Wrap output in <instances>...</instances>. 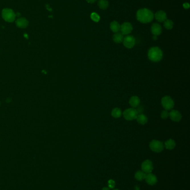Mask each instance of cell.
I'll use <instances>...</instances> for the list:
<instances>
[{
  "instance_id": "1",
  "label": "cell",
  "mask_w": 190,
  "mask_h": 190,
  "mask_svg": "<svg viewBox=\"0 0 190 190\" xmlns=\"http://www.w3.org/2000/svg\"><path fill=\"white\" fill-rule=\"evenodd\" d=\"M137 19L142 24H148L154 18V14L149 9H141L137 11L136 14Z\"/></svg>"
},
{
  "instance_id": "2",
  "label": "cell",
  "mask_w": 190,
  "mask_h": 190,
  "mask_svg": "<svg viewBox=\"0 0 190 190\" xmlns=\"http://www.w3.org/2000/svg\"><path fill=\"white\" fill-rule=\"evenodd\" d=\"M148 57L149 60L153 62H160L163 58V52L158 47H153L148 51Z\"/></svg>"
},
{
  "instance_id": "3",
  "label": "cell",
  "mask_w": 190,
  "mask_h": 190,
  "mask_svg": "<svg viewBox=\"0 0 190 190\" xmlns=\"http://www.w3.org/2000/svg\"><path fill=\"white\" fill-rule=\"evenodd\" d=\"M123 114L125 120L127 121H132L136 119L138 114L134 108H129L125 110Z\"/></svg>"
},
{
  "instance_id": "4",
  "label": "cell",
  "mask_w": 190,
  "mask_h": 190,
  "mask_svg": "<svg viewBox=\"0 0 190 190\" xmlns=\"http://www.w3.org/2000/svg\"><path fill=\"white\" fill-rule=\"evenodd\" d=\"M161 104L162 107L166 110L167 111L172 109L175 105V103L173 99L169 96H165L162 99Z\"/></svg>"
},
{
  "instance_id": "5",
  "label": "cell",
  "mask_w": 190,
  "mask_h": 190,
  "mask_svg": "<svg viewBox=\"0 0 190 190\" xmlns=\"http://www.w3.org/2000/svg\"><path fill=\"white\" fill-rule=\"evenodd\" d=\"M150 147L153 152H161L164 150V145L160 141L153 139L150 143Z\"/></svg>"
},
{
  "instance_id": "6",
  "label": "cell",
  "mask_w": 190,
  "mask_h": 190,
  "mask_svg": "<svg viewBox=\"0 0 190 190\" xmlns=\"http://www.w3.org/2000/svg\"><path fill=\"white\" fill-rule=\"evenodd\" d=\"M2 16L3 18L7 22H12L16 17V14L12 10L9 9H3L2 12Z\"/></svg>"
},
{
  "instance_id": "7",
  "label": "cell",
  "mask_w": 190,
  "mask_h": 190,
  "mask_svg": "<svg viewBox=\"0 0 190 190\" xmlns=\"http://www.w3.org/2000/svg\"><path fill=\"white\" fill-rule=\"evenodd\" d=\"M123 43L126 48L130 49L134 46L136 44V39L133 36L128 35L123 38Z\"/></svg>"
},
{
  "instance_id": "8",
  "label": "cell",
  "mask_w": 190,
  "mask_h": 190,
  "mask_svg": "<svg viewBox=\"0 0 190 190\" xmlns=\"http://www.w3.org/2000/svg\"><path fill=\"white\" fill-rule=\"evenodd\" d=\"M120 30L121 31V34L122 35H127L132 32L133 30V26L130 23L126 22L120 26Z\"/></svg>"
},
{
  "instance_id": "9",
  "label": "cell",
  "mask_w": 190,
  "mask_h": 190,
  "mask_svg": "<svg viewBox=\"0 0 190 190\" xmlns=\"http://www.w3.org/2000/svg\"><path fill=\"white\" fill-rule=\"evenodd\" d=\"M153 167L152 162L150 160H146L144 161L142 164V169L143 170V172L147 174L151 173L153 170Z\"/></svg>"
},
{
  "instance_id": "10",
  "label": "cell",
  "mask_w": 190,
  "mask_h": 190,
  "mask_svg": "<svg viewBox=\"0 0 190 190\" xmlns=\"http://www.w3.org/2000/svg\"><path fill=\"white\" fill-rule=\"evenodd\" d=\"M169 116L171 120L174 122H178L182 119V115L181 113L175 110H172L169 114Z\"/></svg>"
},
{
  "instance_id": "11",
  "label": "cell",
  "mask_w": 190,
  "mask_h": 190,
  "mask_svg": "<svg viewBox=\"0 0 190 190\" xmlns=\"http://www.w3.org/2000/svg\"><path fill=\"white\" fill-rule=\"evenodd\" d=\"M162 32V29L160 25L157 23L153 24L151 27V32L154 36H158L161 34Z\"/></svg>"
},
{
  "instance_id": "12",
  "label": "cell",
  "mask_w": 190,
  "mask_h": 190,
  "mask_svg": "<svg viewBox=\"0 0 190 190\" xmlns=\"http://www.w3.org/2000/svg\"><path fill=\"white\" fill-rule=\"evenodd\" d=\"M154 17L160 22H163L167 19V14L164 11H157L154 15Z\"/></svg>"
},
{
  "instance_id": "13",
  "label": "cell",
  "mask_w": 190,
  "mask_h": 190,
  "mask_svg": "<svg viewBox=\"0 0 190 190\" xmlns=\"http://www.w3.org/2000/svg\"><path fill=\"white\" fill-rule=\"evenodd\" d=\"M129 103L132 108H137V107H138L140 105V100L138 96H133L129 99Z\"/></svg>"
},
{
  "instance_id": "14",
  "label": "cell",
  "mask_w": 190,
  "mask_h": 190,
  "mask_svg": "<svg viewBox=\"0 0 190 190\" xmlns=\"http://www.w3.org/2000/svg\"><path fill=\"white\" fill-rule=\"evenodd\" d=\"M145 179L147 183L150 185H154L157 182V179L156 176L151 173L148 174V175H146Z\"/></svg>"
},
{
  "instance_id": "15",
  "label": "cell",
  "mask_w": 190,
  "mask_h": 190,
  "mask_svg": "<svg viewBox=\"0 0 190 190\" xmlns=\"http://www.w3.org/2000/svg\"><path fill=\"white\" fill-rule=\"evenodd\" d=\"M137 121L138 122V124L142 125H144L146 124L148 122V118L145 114H138L137 118H136Z\"/></svg>"
},
{
  "instance_id": "16",
  "label": "cell",
  "mask_w": 190,
  "mask_h": 190,
  "mask_svg": "<svg viewBox=\"0 0 190 190\" xmlns=\"http://www.w3.org/2000/svg\"><path fill=\"white\" fill-rule=\"evenodd\" d=\"M16 24L20 28H25L28 25V21L25 18H20L16 21Z\"/></svg>"
},
{
  "instance_id": "17",
  "label": "cell",
  "mask_w": 190,
  "mask_h": 190,
  "mask_svg": "<svg viewBox=\"0 0 190 190\" xmlns=\"http://www.w3.org/2000/svg\"><path fill=\"white\" fill-rule=\"evenodd\" d=\"M110 28L114 33H117L120 31V25L117 21H114L111 23Z\"/></svg>"
},
{
  "instance_id": "18",
  "label": "cell",
  "mask_w": 190,
  "mask_h": 190,
  "mask_svg": "<svg viewBox=\"0 0 190 190\" xmlns=\"http://www.w3.org/2000/svg\"><path fill=\"white\" fill-rule=\"evenodd\" d=\"M165 146L168 150H173L176 146V142L173 139H168L165 142Z\"/></svg>"
},
{
  "instance_id": "19",
  "label": "cell",
  "mask_w": 190,
  "mask_h": 190,
  "mask_svg": "<svg viewBox=\"0 0 190 190\" xmlns=\"http://www.w3.org/2000/svg\"><path fill=\"white\" fill-rule=\"evenodd\" d=\"M123 35H122L121 33L117 32L115 33L113 36V39L114 42L117 43H120L123 42Z\"/></svg>"
},
{
  "instance_id": "20",
  "label": "cell",
  "mask_w": 190,
  "mask_h": 190,
  "mask_svg": "<svg viewBox=\"0 0 190 190\" xmlns=\"http://www.w3.org/2000/svg\"><path fill=\"white\" fill-rule=\"evenodd\" d=\"M122 112L121 110L118 107L113 108L111 113L112 117H113L115 118H120L122 116Z\"/></svg>"
},
{
  "instance_id": "21",
  "label": "cell",
  "mask_w": 190,
  "mask_h": 190,
  "mask_svg": "<svg viewBox=\"0 0 190 190\" xmlns=\"http://www.w3.org/2000/svg\"><path fill=\"white\" fill-rule=\"evenodd\" d=\"M98 5L101 10H106L109 6V3L107 0H99Z\"/></svg>"
},
{
  "instance_id": "22",
  "label": "cell",
  "mask_w": 190,
  "mask_h": 190,
  "mask_svg": "<svg viewBox=\"0 0 190 190\" xmlns=\"http://www.w3.org/2000/svg\"><path fill=\"white\" fill-rule=\"evenodd\" d=\"M146 176V174L144 172L140 171L137 172L135 174L136 179H137L138 181H142L143 179H145Z\"/></svg>"
},
{
  "instance_id": "23",
  "label": "cell",
  "mask_w": 190,
  "mask_h": 190,
  "mask_svg": "<svg viewBox=\"0 0 190 190\" xmlns=\"http://www.w3.org/2000/svg\"><path fill=\"white\" fill-rule=\"evenodd\" d=\"M164 22V27H165V28H166L167 30H171L173 28V22L171 20L166 19Z\"/></svg>"
},
{
  "instance_id": "24",
  "label": "cell",
  "mask_w": 190,
  "mask_h": 190,
  "mask_svg": "<svg viewBox=\"0 0 190 190\" xmlns=\"http://www.w3.org/2000/svg\"><path fill=\"white\" fill-rule=\"evenodd\" d=\"M90 17H91V19L95 22H98L100 20V16H99L98 14H97V13L95 12H93L91 15H90Z\"/></svg>"
},
{
  "instance_id": "25",
  "label": "cell",
  "mask_w": 190,
  "mask_h": 190,
  "mask_svg": "<svg viewBox=\"0 0 190 190\" xmlns=\"http://www.w3.org/2000/svg\"><path fill=\"white\" fill-rule=\"evenodd\" d=\"M169 112L167 110H163L161 114V117L162 119L164 120H166V119H167L169 117Z\"/></svg>"
},
{
  "instance_id": "26",
  "label": "cell",
  "mask_w": 190,
  "mask_h": 190,
  "mask_svg": "<svg viewBox=\"0 0 190 190\" xmlns=\"http://www.w3.org/2000/svg\"><path fill=\"white\" fill-rule=\"evenodd\" d=\"M108 186L111 189L113 188L114 186H115V182H114L113 180H112V179H110L108 181Z\"/></svg>"
},
{
  "instance_id": "27",
  "label": "cell",
  "mask_w": 190,
  "mask_h": 190,
  "mask_svg": "<svg viewBox=\"0 0 190 190\" xmlns=\"http://www.w3.org/2000/svg\"><path fill=\"white\" fill-rule=\"evenodd\" d=\"M137 107V108L136 109V110H137L138 114H142L143 112V110H144V109H143V107L142 106H140V105H139L138 107Z\"/></svg>"
},
{
  "instance_id": "28",
  "label": "cell",
  "mask_w": 190,
  "mask_h": 190,
  "mask_svg": "<svg viewBox=\"0 0 190 190\" xmlns=\"http://www.w3.org/2000/svg\"><path fill=\"white\" fill-rule=\"evenodd\" d=\"M183 7L185 9H188L190 7V5L189 3H185L183 5Z\"/></svg>"
},
{
  "instance_id": "29",
  "label": "cell",
  "mask_w": 190,
  "mask_h": 190,
  "mask_svg": "<svg viewBox=\"0 0 190 190\" xmlns=\"http://www.w3.org/2000/svg\"><path fill=\"white\" fill-rule=\"evenodd\" d=\"M89 3H94L97 0H86Z\"/></svg>"
},
{
  "instance_id": "30",
  "label": "cell",
  "mask_w": 190,
  "mask_h": 190,
  "mask_svg": "<svg viewBox=\"0 0 190 190\" xmlns=\"http://www.w3.org/2000/svg\"><path fill=\"white\" fill-rule=\"evenodd\" d=\"M153 40H157V36H154V35H153Z\"/></svg>"
},
{
  "instance_id": "31",
  "label": "cell",
  "mask_w": 190,
  "mask_h": 190,
  "mask_svg": "<svg viewBox=\"0 0 190 190\" xmlns=\"http://www.w3.org/2000/svg\"><path fill=\"white\" fill-rule=\"evenodd\" d=\"M102 190H109V189L107 187H104Z\"/></svg>"
},
{
  "instance_id": "32",
  "label": "cell",
  "mask_w": 190,
  "mask_h": 190,
  "mask_svg": "<svg viewBox=\"0 0 190 190\" xmlns=\"http://www.w3.org/2000/svg\"><path fill=\"white\" fill-rule=\"evenodd\" d=\"M135 189H136V190H139V187L138 186H136Z\"/></svg>"
},
{
  "instance_id": "33",
  "label": "cell",
  "mask_w": 190,
  "mask_h": 190,
  "mask_svg": "<svg viewBox=\"0 0 190 190\" xmlns=\"http://www.w3.org/2000/svg\"></svg>"
}]
</instances>
